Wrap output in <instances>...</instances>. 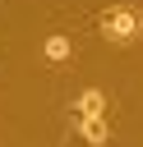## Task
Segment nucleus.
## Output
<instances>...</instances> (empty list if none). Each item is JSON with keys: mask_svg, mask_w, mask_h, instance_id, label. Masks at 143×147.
<instances>
[{"mask_svg": "<svg viewBox=\"0 0 143 147\" xmlns=\"http://www.w3.org/2000/svg\"><path fill=\"white\" fill-rule=\"evenodd\" d=\"M138 32H143V14H138V9L115 5V9H106V14H101V37H106V41L129 46V41H138Z\"/></svg>", "mask_w": 143, "mask_h": 147, "instance_id": "obj_1", "label": "nucleus"}, {"mask_svg": "<svg viewBox=\"0 0 143 147\" xmlns=\"http://www.w3.org/2000/svg\"><path fill=\"white\" fill-rule=\"evenodd\" d=\"M42 55H46L51 64H60V60H69V55H74V41H69V32H51V37L42 41Z\"/></svg>", "mask_w": 143, "mask_h": 147, "instance_id": "obj_2", "label": "nucleus"}, {"mask_svg": "<svg viewBox=\"0 0 143 147\" xmlns=\"http://www.w3.org/2000/svg\"><path fill=\"white\" fill-rule=\"evenodd\" d=\"M101 110H106V92L101 87H88L78 96V119H101Z\"/></svg>", "mask_w": 143, "mask_h": 147, "instance_id": "obj_3", "label": "nucleus"}, {"mask_svg": "<svg viewBox=\"0 0 143 147\" xmlns=\"http://www.w3.org/2000/svg\"><path fill=\"white\" fill-rule=\"evenodd\" d=\"M78 133H83V138H88L92 147L111 138V129H106V119H78Z\"/></svg>", "mask_w": 143, "mask_h": 147, "instance_id": "obj_4", "label": "nucleus"}]
</instances>
